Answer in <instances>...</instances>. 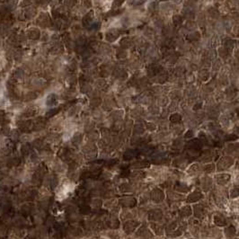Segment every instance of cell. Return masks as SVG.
I'll use <instances>...</instances> for the list:
<instances>
[{
    "label": "cell",
    "mask_w": 239,
    "mask_h": 239,
    "mask_svg": "<svg viewBox=\"0 0 239 239\" xmlns=\"http://www.w3.org/2000/svg\"><path fill=\"white\" fill-rule=\"evenodd\" d=\"M39 31L36 29H32L28 32V35L31 39H37L39 37Z\"/></svg>",
    "instance_id": "obj_1"
},
{
    "label": "cell",
    "mask_w": 239,
    "mask_h": 239,
    "mask_svg": "<svg viewBox=\"0 0 239 239\" xmlns=\"http://www.w3.org/2000/svg\"><path fill=\"white\" fill-rule=\"evenodd\" d=\"M14 76H16V78L21 79V78L24 77V72L22 71V70H20V69H18V70L16 71V74H14Z\"/></svg>",
    "instance_id": "obj_2"
},
{
    "label": "cell",
    "mask_w": 239,
    "mask_h": 239,
    "mask_svg": "<svg viewBox=\"0 0 239 239\" xmlns=\"http://www.w3.org/2000/svg\"><path fill=\"white\" fill-rule=\"evenodd\" d=\"M35 97H36V95L33 93H28L27 95H26V99L31 100V99H34Z\"/></svg>",
    "instance_id": "obj_3"
},
{
    "label": "cell",
    "mask_w": 239,
    "mask_h": 239,
    "mask_svg": "<svg viewBox=\"0 0 239 239\" xmlns=\"http://www.w3.org/2000/svg\"><path fill=\"white\" fill-rule=\"evenodd\" d=\"M31 4V2H30V0H24L23 2L21 3V6H29V5Z\"/></svg>",
    "instance_id": "obj_4"
}]
</instances>
